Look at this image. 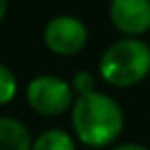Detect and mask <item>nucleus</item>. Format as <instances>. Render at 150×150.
<instances>
[{
	"label": "nucleus",
	"instance_id": "nucleus-5",
	"mask_svg": "<svg viewBox=\"0 0 150 150\" xmlns=\"http://www.w3.org/2000/svg\"><path fill=\"white\" fill-rule=\"evenodd\" d=\"M111 23L127 37H138L150 29V0H111Z\"/></svg>",
	"mask_w": 150,
	"mask_h": 150
},
{
	"label": "nucleus",
	"instance_id": "nucleus-8",
	"mask_svg": "<svg viewBox=\"0 0 150 150\" xmlns=\"http://www.w3.org/2000/svg\"><path fill=\"white\" fill-rule=\"evenodd\" d=\"M17 93V76L11 72L6 64L0 66V103L6 105Z\"/></svg>",
	"mask_w": 150,
	"mask_h": 150
},
{
	"label": "nucleus",
	"instance_id": "nucleus-1",
	"mask_svg": "<svg viewBox=\"0 0 150 150\" xmlns=\"http://www.w3.org/2000/svg\"><path fill=\"white\" fill-rule=\"evenodd\" d=\"M72 127L78 140L91 148H101L121 134L123 111L119 103L105 93L78 95L72 105Z\"/></svg>",
	"mask_w": 150,
	"mask_h": 150
},
{
	"label": "nucleus",
	"instance_id": "nucleus-3",
	"mask_svg": "<svg viewBox=\"0 0 150 150\" xmlns=\"http://www.w3.org/2000/svg\"><path fill=\"white\" fill-rule=\"evenodd\" d=\"M27 101L41 115H58L72 105V86L54 74H39L27 84Z\"/></svg>",
	"mask_w": 150,
	"mask_h": 150
},
{
	"label": "nucleus",
	"instance_id": "nucleus-4",
	"mask_svg": "<svg viewBox=\"0 0 150 150\" xmlns=\"http://www.w3.org/2000/svg\"><path fill=\"white\" fill-rule=\"evenodd\" d=\"M88 39L86 25L72 15H58L47 21L43 29V41L45 45L60 56H72L78 54Z\"/></svg>",
	"mask_w": 150,
	"mask_h": 150
},
{
	"label": "nucleus",
	"instance_id": "nucleus-7",
	"mask_svg": "<svg viewBox=\"0 0 150 150\" xmlns=\"http://www.w3.org/2000/svg\"><path fill=\"white\" fill-rule=\"evenodd\" d=\"M33 150H76V146L68 132H64L60 127H52V129L41 132L35 138Z\"/></svg>",
	"mask_w": 150,
	"mask_h": 150
},
{
	"label": "nucleus",
	"instance_id": "nucleus-10",
	"mask_svg": "<svg viewBox=\"0 0 150 150\" xmlns=\"http://www.w3.org/2000/svg\"><path fill=\"white\" fill-rule=\"evenodd\" d=\"M109 150H148V148H144L142 144H119V146H113Z\"/></svg>",
	"mask_w": 150,
	"mask_h": 150
},
{
	"label": "nucleus",
	"instance_id": "nucleus-6",
	"mask_svg": "<svg viewBox=\"0 0 150 150\" xmlns=\"http://www.w3.org/2000/svg\"><path fill=\"white\" fill-rule=\"evenodd\" d=\"M0 150H33L31 134L23 121L8 115L0 119Z\"/></svg>",
	"mask_w": 150,
	"mask_h": 150
},
{
	"label": "nucleus",
	"instance_id": "nucleus-9",
	"mask_svg": "<svg viewBox=\"0 0 150 150\" xmlns=\"http://www.w3.org/2000/svg\"><path fill=\"white\" fill-rule=\"evenodd\" d=\"M72 88L78 93V95H88V93H95V76L88 72V70H78L72 78Z\"/></svg>",
	"mask_w": 150,
	"mask_h": 150
},
{
	"label": "nucleus",
	"instance_id": "nucleus-2",
	"mask_svg": "<svg viewBox=\"0 0 150 150\" xmlns=\"http://www.w3.org/2000/svg\"><path fill=\"white\" fill-rule=\"evenodd\" d=\"M99 72L113 86H132L150 72V45L138 37L113 41L101 56Z\"/></svg>",
	"mask_w": 150,
	"mask_h": 150
},
{
	"label": "nucleus",
	"instance_id": "nucleus-11",
	"mask_svg": "<svg viewBox=\"0 0 150 150\" xmlns=\"http://www.w3.org/2000/svg\"><path fill=\"white\" fill-rule=\"evenodd\" d=\"M6 15V0H0V19H4Z\"/></svg>",
	"mask_w": 150,
	"mask_h": 150
}]
</instances>
